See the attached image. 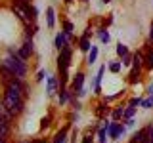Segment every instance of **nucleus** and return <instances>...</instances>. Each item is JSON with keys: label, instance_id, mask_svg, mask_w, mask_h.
<instances>
[{"label": "nucleus", "instance_id": "18", "mask_svg": "<svg viewBox=\"0 0 153 143\" xmlns=\"http://www.w3.org/2000/svg\"><path fill=\"white\" fill-rule=\"evenodd\" d=\"M23 50L29 52V54H33V52H35V42H33V38H29V36H27L25 44H23Z\"/></svg>", "mask_w": 153, "mask_h": 143}, {"label": "nucleus", "instance_id": "25", "mask_svg": "<svg viewBox=\"0 0 153 143\" xmlns=\"http://www.w3.org/2000/svg\"><path fill=\"white\" fill-rule=\"evenodd\" d=\"M105 103H107V101H103V103L98 105V111H96V113H98V116H103L105 111H109V107H105Z\"/></svg>", "mask_w": 153, "mask_h": 143}, {"label": "nucleus", "instance_id": "7", "mask_svg": "<svg viewBox=\"0 0 153 143\" xmlns=\"http://www.w3.org/2000/svg\"><path fill=\"white\" fill-rule=\"evenodd\" d=\"M140 76H142V69L138 65H132L130 74H128V82H130V84H138V82H140Z\"/></svg>", "mask_w": 153, "mask_h": 143}, {"label": "nucleus", "instance_id": "11", "mask_svg": "<svg viewBox=\"0 0 153 143\" xmlns=\"http://www.w3.org/2000/svg\"><path fill=\"white\" fill-rule=\"evenodd\" d=\"M54 15H56V13H54V8L48 6V8H46V23H48V27H50V29L56 25V17H54Z\"/></svg>", "mask_w": 153, "mask_h": 143}, {"label": "nucleus", "instance_id": "39", "mask_svg": "<svg viewBox=\"0 0 153 143\" xmlns=\"http://www.w3.org/2000/svg\"><path fill=\"white\" fill-rule=\"evenodd\" d=\"M102 2H103V4H107V2H111V0H102Z\"/></svg>", "mask_w": 153, "mask_h": 143}, {"label": "nucleus", "instance_id": "3", "mask_svg": "<svg viewBox=\"0 0 153 143\" xmlns=\"http://www.w3.org/2000/svg\"><path fill=\"white\" fill-rule=\"evenodd\" d=\"M71 94H76V95H84L86 90H84V73H76L71 80Z\"/></svg>", "mask_w": 153, "mask_h": 143}, {"label": "nucleus", "instance_id": "30", "mask_svg": "<svg viewBox=\"0 0 153 143\" xmlns=\"http://www.w3.org/2000/svg\"><path fill=\"white\" fill-rule=\"evenodd\" d=\"M44 76H48V74L44 73V71H38V74H36V80H38V82H42V80H44Z\"/></svg>", "mask_w": 153, "mask_h": 143}, {"label": "nucleus", "instance_id": "38", "mask_svg": "<svg viewBox=\"0 0 153 143\" xmlns=\"http://www.w3.org/2000/svg\"><path fill=\"white\" fill-rule=\"evenodd\" d=\"M33 143H46V141H40V139H36V141H33Z\"/></svg>", "mask_w": 153, "mask_h": 143}, {"label": "nucleus", "instance_id": "17", "mask_svg": "<svg viewBox=\"0 0 153 143\" xmlns=\"http://www.w3.org/2000/svg\"><path fill=\"white\" fill-rule=\"evenodd\" d=\"M98 35H100V40H102L103 42V44H107V42L109 40H111V35H109V32L107 31H105V29L102 27V29H100V31H98Z\"/></svg>", "mask_w": 153, "mask_h": 143}, {"label": "nucleus", "instance_id": "13", "mask_svg": "<svg viewBox=\"0 0 153 143\" xmlns=\"http://www.w3.org/2000/svg\"><path fill=\"white\" fill-rule=\"evenodd\" d=\"M98 55H100L98 46H92V48H90V52H88V65H94L96 59H98Z\"/></svg>", "mask_w": 153, "mask_h": 143}, {"label": "nucleus", "instance_id": "41", "mask_svg": "<svg viewBox=\"0 0 153 143\" xmlns=\"http://www.w3.org/2000/svg\"><path fill=\"white\" fill-rule=\"evenodd\" d=\"M84 2H88V0H84Z\"/></svg>", "mask_w": 153, "mask_h": 143}, {"label": "nucleus", "instance_id": "20", "mask_svg": "<svg viewBox=\"0 0 153 143\" xmlns=\"http://www.w3.org/2000/svg\"><path fill=\"white\" fill-rule=\"evenodd\" d=\"M105 137H107V124H105V126H102V128H100V132H98L100 143H105Z\"/></svg>", "mask_w": 153, "mask_h": 143}, {"label": "nucleus", "instance_id": "8", "mask_svg": "<svg viewBox=\"0 0 153 143\" xmlns=\"http://www.w3.org/2000/svg\"><path fill=\"white\" fill-rule=\"evenodd\" d=\"M67 36L65 32H59V35H56V40H54V46H56V50H63V48H67L69 44H67Z\"/></svg>", "mask_w": 153, "mask_h": 143}, {"label": "nucleus", "instance_id": "1", "mask_svg": "<svg viewBox=\"0 0 153 143\" xmlns=\"http://www.w3.org/2000/svg\"><path fill=\"white\" fill-rule=\"evenodd\" d=\"M4 65H6L8 69L17 76V78H25V76H27L25 61L17 55V52L13 50V48H10V50H8V57H6V61H4Z\"/></svg>", "mask_w": 153, "mask_h": 143}, {"label": "nucleus", "instance_id": "35", "mask_svg": "<svg viewBox=\"0 0 153 143\" xmlns=\"http://www.w3.org/2000/svg\"><path fill=\"white\" fill-rule=\"evenodd\" d=\"M149 40H153V21H151V25H149Z\"/></svg>", "mask_w": 153, "mask_h": 143}, {"label": "nucleus", "instance_id": "9", "mask_svg": "<svg viewBox=\"0 0 153 143\" xmlns=\"http://www.w3.org/2000/svg\"><path fill=\"white\" fill-rule=\"evenodd\" d=\"M46 92L54 95L57 92V78L56 76H46Z\"/></svg>", "mask_w": 153, "mask_h": 143}, {"label": "nucleus", "instance_id": "2", "mask_svg": "<svg viewBox=\"0 0 153 143\" xmlns=\"http://www.w3.org/2000/svg\"><path fill=\"white\" fill-rule=\"evenodd\" d=\"M69 67H71V48L67 46L63 50H59V55H57V71H59V74H61L59 86L67 84V78H69L67 71H69Z\"/></svg>", "mask_w": 153, "mask_h": 143}, {"label": "nucleus", "instance_id": "33", "mask_svg": "<svg viewBox=\"0 0 153 143\" xmlns=\"http://www.w3.org/2000/svg\"><path fill=\"white\" fill-rule=\"evenodd\" d=\"M134 122H136L134 118H126V122H124V126H126V128H132V126H134Z\"/></svg>", "mask_w": 153, "mask_h": 143}, {"label": "nucleus", "instance_id": "28", "mask_svg": "<svg viewBox=\"0 0 153 143\" xmlns=\"http://www.w3.org/2000/svg\"><path fill=\"white\" fill-rule=\"evenodd\" d=\"M123 114H124V109H123V107H119V109H115V111H113V118H115V120H119Z\"/></svg>", "mask_w": 153, "mask_h": 143}, {"label": "nucleus", "instance_id": "15", "mask_svg": "<svg viewBox=\"0 0 153 143\" xmlns=\"http://www.w3.org/2000/svg\"><path fill=\"white\" fill-rule=\"evenodd\" d=\"M57 101H59V105H65L67 101H69V90L61 88L59 90V95H57Z\"/></svg>", "mask_w": 153, "mask_h": 143}, {"label": "nucleus", "instance_id": "31", "mask_svg": "<svg viewBox=\"0 0 153 143\" xmlns=\"http://www.w3.org/2000/svg\"><path fill=\"white\" fill-rule=\"evenodd\" d=\"M92 139H94V137H92V133H86V136H84V139H82V143H92Z\"/></svg>", "mask_w": 153, "mask_h": 143}, {"label": "nucleus", "instance_id": "24", "mask_svg": "<svg viewBox=\"0 0 153 143\" xmlns=\"http://www.w3.org/2000/svg\"><path fill=\"white\" fill-rule=\"evenodd\" d=\"M143 63H146V69H153V50L147 54V57H146V61H143Z\"/></svg>", "mask_w": 153, "mask_h": 143}, {"label": "nucleus", "instance_id": "6", "mask_svg": "<svg viewBox=\"0 0 153 143\" xmlns=\"http://www.w3.org/2000/svg\"><path fill=\"white\" fill-rule=\"evenodd\" d=\"M12 12L16 13V15L21 19L23 23H25V25H27L29 21H31V19H29V15H27V10L23 8V6H19V4H16V2H13V6H12Z\"/></svg>", "mask_w": 153, "mask_h": 143}, {"label": "nucleus", "instance_id": "37", "mask_svg": "<svg viewBox=\"0 0 153 143\" xmlns=\"http://www.w3.org/2000/svg\"><path fill=\"white\" fill-rule=\"evenodd\" d=\"M147 94H149V95H153V84L149 86V88H147Z\"/></svg>", "mask_w": 153, "mask_h": 143}, {"label": "nucleus", "instance_id": "21", "mask_svg": "<svg viewBox=\"0 0 153 143\" xmlns=\"http://www.w3.org/2000/svg\"><path fill=\"white\" fill-rule=\"evenodd\" d=\"M121 67H123V63H121V61H111V63H109V71L117 74L119 71H121Z\"/></svg>", "mask_w": 153, "mask_h": 143}, {"label": "nucleus", "instance_id": "10", "mask_svg": "<svg viewBox=\"0 0 153 143\" xmlns=\"http://www.w3.org/2000/svg\"><path fill=\"white\" fill-rule=\"evenodd\" d=\"M105 73V65L100 67V71H98V74H96V78H94V94H100V90H102V76Z\"/></svg>", "mask_w": 153, "mask_h": 143}, {"label": "nucleus", "instance_id": "26", "mask_svg": "<svg viewBox=\"0 0 153 143\" xmlns=\"http://www.w3.org/2000/svg\"><path fill=\"white\" fill-rule=\"evenodd\" d=\"M142 107L143 109H153V95H149L147 99H143V101H142Z\"/></svg>", "mask_w": 153, "mask_h": 143}, {"label": "nucleus", "instance_id": "40", "mask_svg": "<svg viewBox=\"0 0 153 143\" xmlns=\"http://www.w3.org/2000/svg\"><path fill=\"white\" fill-rule=\"evenodd\" d=\"M65 2H67V4H71V2H73V0H65Z\"/></svg>", "mask_w": 153, "mask_h": 143}, {"label": "nucleus", "instance_id": "19", "mask_svg": "<svg viewBox=\"0 0 153 143\" xmlns=\"http://www.w3.org/2000/svg\"><path fill=\"white\" fill-rule=\"evenodd\" d=\"M126 54H130V52H128V48L124 46L123 42H119V44H117V55H119V57H124Z\"/></svg>", "mask_w": 153, "mask_h": 143}, {"label": "nucleus", "instance_id": "5", "mask_svg": "<svg viewBox=\"0 0 153 143\" xmlns=\"http://www.w3.org/2000/svg\"><path fill=\"white\" fill-rule=\"evenodd\" d=\"M149 132H151V126H146V128H142V130H138L132 136L130 143H147L149 141Z\"/></svg>", "mask_w": 153, "mask_h": 143}, {"label": "nucleus", "instance_id": "42", "mask_svg": "<svg viewBox=\"0 0 153 143\" xmlns=\"http://www.w3.org/2000/svg\"><path fill=\"white\" fill-rule=\"evenodd\" d=\"M147 143H149V141H147Z\"/></svg>", "mask_w": 153, "mask_h": 143}, {"label": "nucleus", "instance_id": "27", "mask_svg": "<svg viewBox=\"0 0 153 143\" xmlns=\"http://www.w3.org/2000/svg\"><path fill=\"white\" fill-rule=\"evenodd\" d=\"M132 57H134V55H130V54H126V55L123 57V61H121V63H123L124 67H130V65H132Z\"/></svg>", "mask_w": 153, "mask_h": 143}, {"label": "nucleus", "instance_id": "32", "mask_svg": "<svg viewBox=\"0 0 153 143\" xmlns=\"http://www.w3.org/2000/svg\"><path fill=\"white\" fill-rule=\"evenodd\" d=\"M142 101H143V99H140V97H134L132 101H130V105H132V107H136V105H142Z\"/></svg>", "mask_w": 153, "mask_h": 143}, {"label": "nucleus", "instance_id": "12", "mask_svg": "<svg viewBox=\"0 0 153 143\" xmlns=\"http://www.w3.org/2000/svg\"><path fill=\"white\" fill-rule=\"evenodd\" d=\"M94 44L90 42V38H86V36H80V40H79V48H80V52H90V48H92Z\"/></svg>", "mask_w": 153, "mask_h": 143}, {"label": "nucleus", "instance_id": "29", "mask_svg": "<svg viewBox=\"0 0 153 143\" xmlns=\"http://www.w3.org/2000/svg\"><path fill=\"white\" fill-rule=\"evenodd\" d=\"M48 126H50V116H44L40 120V130H44V128H48Z\"/></svg>", "mask_w": 153, "mask_h": 143}, {"label": "nucleus", "instance_id": "14", "mask_svg": "<svg viewBox=\"0 0 153 143\" xmlns=\"http://www.w3.org/2000/svg\"><path fill=\"white\" fill-rule=\"evenodd\" d=\"M54 143H67V128H63V130H59L56 133Z\"/></svg>", "mask_w": 153, "mask_h": 143}, {"label": "nucleus", "instance_id": "22", "mask_svg": "<svg viewBox=\"0 0 153 143\" xmlns=\"http://www.w3.org/2000/svg\"><path fill=\"white\" fill-rule=\"evenodd\" d=\"M134 114H136V107H132V105H128V107L124 109V114H123V116H124V118H132Z\"/></svg>", "mask_w": 153, "mask_h": 143}, {"label": "nucleus", "instance_id": "36", "mask_svg": "<svg viewBox=\"0 0 153 143\" xmlns=\"http://www.w3.org/2000/svg\"><path fill=\"white\" fill-rule=\"evenodd\" d=\"M149 143H153V126H151V132H149Z\"/></svg>", "mask_w": 153, "mask_h": 143}, {"label": "nucleus", "instance_id": "16", "mask_svg": "<svg viewBox=\"0 0 153 143\" xmlns=\"http://www.w3.org/2000/svg\"><path fill=\"white\" fill-rule=\"evenodd\" d=\"M27 10V15H29V19H31V21H36V17H38V10L33 6V4H29V6L25 8Z\"/></svg>", "mask_w": 153, "mask_h": 143}, {"label": "nucleus", "instance_id": "23", "mask_svg": "<svg viewBox=\"0 0 153 143\" xmlns=\"http://www.w3.org/2000/svg\"><path fill=\"white\" fill-rule=\"evenodd\" d=\"M63 32H65L67 36L73 35V23H71V21H65V23H63Z\"/></svg>", "mask_w": 153, "mask_h": 143}, {"label": "nucleus", "instance_id": "4", "mask_svg": "<svg viewBox=\"0 0 153 143\" xmlns=\"http://www.w3.org/2000/svg\"><path fill=\"white\" fill-rule=\"evenodd\" d=\"M124 130H126V126H123V124H117V122L107 124V136L113 137V139H121L124 136Z\"/></svg>", "mask_w": 153, "mask_h": 143}, {"label": "nucleus", "instance_id": "34", "mask_svg": "<svg viewBox=\"0 0 153 143\" xmlns=\"http://www.w3.org/2000/svg\"><path fill=\"white\" fill-rule=\"evenodd\" d=\"M90 35H92V31H90V27H88V29H86V31H84V35H82V36H86V38H90Z\"/></svg>", "mask_w": 153, "mask_h": 143}]
</instances>
